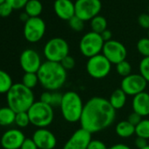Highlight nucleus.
I'll list each match as a JSON object with an SVG mask.
<instances>
[{
	"label": "nucleus",
	"instance_id": "f257e3e1",
	"mask_svg": "<svg viewBox=\"0 0 149 149\" xmlns=\"http://www.w3.org/2000/svg\"><path fill=\"white\" fill-rule=\"evenodd\" d=\"M115 118L116 110L111 105L108 99L93 97L84 104L80 125L81 128L92 134L111 126Z\"/></svg>",
	"mask_w": 149,
	"mask_h": 149
},
{
	"label": "nucleus",
	"instance_id": "f03ea898",
	"mask_svg": "<svg viewBox=\"0 0 149 149\" xmlns=\"http://www.w3.org/2000/svg\"><path fill=\"white\" fill-rule=\"evenodd\" d=\"M40 84L48 91H57L67 81V70L59 62L46 61L37 72Z\"/></svg>",
	"mask_w": 149,
	"mask_h": 149
},
{
	"label": "nucleus",
	"instance_id": "7ed1b4c3",
	"mask_svg": "<svg viewBox=\"0 0 149 149\" xmlns=\"http://www.w3.org/2000/svg\"><path fill=\"white\" fill-rule=\"evenodd\" d=\"M7 106L16 113L27 111L34 104V94L24 84H14L6 94Z\"/></svg>",
	"mask_w": 149,
	"mask_h": 149
},
{
	"label": "nucleus",
	"instance_id": "20e7f679",
	"mask_svg": "<svg viewBox=\"0 0 149 149\" xmlns=\"http://www.w3.org/2000/svg\"><path fill=\"white\" fill-rule=\"evenodd\" d=\"M84 104L81 96L76 91H67L62 96L60 110L62 118L68 123L80 122Z\"/></svg>",
	"mask_w": 149,
	"mask_h": 149
},
{
	"label": "nucleus",
	"instance_id": "39448f33",
	"mask_svg": "<svg viewBox=\"0 0 149 149\" xmlns=\"http://www.w3.org/2000/svg\"><path fill=\"white\" fill-rule=\"evenodd\" d=\"M30 123L38 128H46L50 125L54 118V107L41 101H36L27 111Z\"/></svg>",
	"mask_w": 149,
	"mask_h": 149
},
{
	"label": "nucleus",
	"instance_id": "423d86ee",
	"mask_svg": "<svg viewBox=\"0 0 149 149\" xmlns=\"http://www.w3.org/2000/svg\"><path fill=\"white\" fill-rule=\"evenodd\" d=\"M43 54L47 61L61 63L65 57L69 55L68 43L62 38H53L45 44Z\"/></svg>",
	"mask_w": 149,
	"mask_h": 149
},
{
	"label": "nucleus",
	"instance_id": "0eeeda50",
	"mask_svg": "<svg viewBox=\"0 0 149 149\" xmlns=\"http://www.w3.org/2000/svg\"><path fill=\"white\" fill-rule=\"evenodd\" d=\"M112 64L103 54H99L88 59L86 63V71L93 79H104L109 76L111 71Z\"/></svg>",
	"mask_w": 149,
	"mask_h": 149
},
{
	"label": "nucleus",
	"instance_id": "6e6552de",
	"mask_svg": "<svg viewBox=\"0 0 149 149\" xmlns=\"http://www.w3.org/2000/svg\"><path fill=\"white\" fill-rule=\"evenodd\" d=\"M104 45V41L101 34L91 31L85 33L82 37L79 43V49L81 54L84 57H87L89 59L91 57L102 54Z\"/></svg>",
	"mask_w": 149,
	"mask_h": 149
},
{
	"label": "nucleus",
	"instance_id": "1a4fd4ad",
	"mask_svg": "<svg viewBox=\"0 0 149 149\" xmlns=\"http://www.w3.org/2000/svg\"><path fill=\"white\" fill-rule=\"evenodd\" d=\"M76 16L82 20L91 21L93 18L99 15L102 9L100 0H77L74 3Z\"/></svg>",
	"mask_w": 149,
	"mask_h": 149
},
{
	"label": "nucleus",
	"instance_id": "9d476101",
	"mask_svg": "<svg viewBox=\"0 0 149 149\" xmlns=\"http://www.w3.org/2000/svg\"><path fill=\"white\" fill-rule=\"evenodd\" d=\"M147 82L144 79L141 74H131L129 76L124 77L120 84V89L127 95L134 97L144 91H146Z\"/></svg>",
	"mask_w": 149,
	"mask_h": 149
},
{
	"label": "nucleus",
	"instance_id": "9b49d317",
	"mask_svg": "<svg viewBox=\"0 0 149 149\" xmlns=\"http://www.w3.org/2000/svg\"><path fill=\"white\" fill-rule=\"evenodd\" d=\"M24 37L30 43L39 42L45 35L46 23L40 18H30L24 26Z\"/></svg>",
	"mask_w": 149,
	"mask_h": 149
},
{
	"label": "nucleus",
	"instance_id": "f8f14e48",
	"mask_svg": "<svg viewBox=\"0 0 149 149\" xmlns=\"http://www.w3.org/2000/svg\"><path fill=\"white\" fill-rule=\"evenodd\" d=\"M102 54L109 60L111 64H118L125 61L127 57V49L123 43L116 40L104 42Z\"/></svg>",
	"mask_w": 149,
	"mask_h": 149
},
{
	"label": "nucleus",
	"instance_id": "ddd939ff",
	"mask_svg": "<svg viewBox=\"0 0 149 149\" xmlns=\"http://www.w3.org/2000/svg\"><path fill=\"white\" fill-rule=\"evenodd\" d=\"M19 64L25 73H37L42 64L40 55L32 48L25 49L19 56Z\"/></svg>",
	"mask_w": 149,
	"mask_h": 149
},
{
	"label": "nucleus",
	"instance_id": "4468645a",
	"mask_svg": "<svg viewBox=\"0 0 149 149\" xmlns=\"http://www.w3.org/2000/svg\"><path fill=\"white\" fill-rule=\"evenodd\" d=\"M92 139V134L79 128L74 132L64 144L62 149H88L89 143Z\"/></svg>",
	"mask_w": 149,
	"mask_h": 149
},
{
	"label": "nucleus",
	"instance_id": "2eb2a0df",
	"mask_svg": "<svg viewBox=\"0 0 149 149\" xmlns=\"http://www.w3.org/2000/svg\"><path fill=\"white\" fill-rule=\"evenodd\" d=\"M26 139V138L21 130L13 128L3 133L0 143L4 149H20Z\"/></svg>",
	"mask_w": 149,
	"mask_h": 149
},
{
	"label": "nucleus",
	"instance_id": "dca6fc26",
	"mask_svg": "<svg viewBox=\"0 0 149 149\" xmlns=\"http://www.w3.org/2000/svg\"><path fill=\"white\" fill-rule=\"evenodd\" d=\"M32 139L39 149H54L57 145L55 135L47 128H38L33 132Z\"/></svg>",
	"mask_w": 149,
	"mask_h": 149
},
{
	"label": "nucleus",
	"instance_id": "f3484780",
	"mask_svg": "<svg viewBox=\"0 0 149 149\" xmlns=\"http://www.w3.org/2000/svg\"><path fill=\"white\" fill-rule=\"evenodd\" d=\"M54 11L58 18L68 21L76 16L74 3L72 0H55L54 3Z\"/></svg>",
	"mask_w": 149,
	"mask_h": 149
},
{
	"label": "nucleus",
	"instance_id": "a211bd4d",
	"mask_svg": "<svg viewBox=\"0 0 149 149\" xmlns=\"http://www.w3.org/2000/svg\"><path fill=\"white\" fill-rule=\"evenodd\" d=\"M132 111L142 118L149 116V92L144 91L132 97Z\"/></svg>",
	"mask_w": 149,
	"mask_h": 149
},
{
	"label": "nucleus",
	"instance_id": "6ab92c4d",
	"mask_svg": "<svg viewBox=\"0 0 149 149\" xmlns=\"http://www.w3.org/2000/svg\"><path fill=\"white\" fill-rule=\"evenodd\" d=\"M127 95L119 88L115 90L110 96L108 101L111 105L117 111L124 108L127 102Z\"/></svg>",
	"mask_w": 149,
	"mask_h": 149
},
{
	"label": "nucleus",
	"instance_id": "aec40b11",
	"mask_svg": "<svg viewBox=\"0 0 149 149\" xmlns=\"http://www.w3.org/2000/svg\"><path fill=\"white\" fill-rule=\"evenodd\" d=\"M115 132L118 137L127 139L135 134V126L127 120H121L116 125Z\"/></svg>",
	"mask_w": 149,
	"mask_h": 149
},
{
	"label": "nucleus",
	"instance_id": "412c9836",
	"mask_svg": "<svg viewBox=\"0 0 149 149\" xmlns=\"http://www.w3.org/2000/svg\"><path fill=\"white\" fill-rule=\"evenodd\" d=\"M16 112L8 106L0 108V126H8L15 122Z\"/></svg>",
	"mask_w": 149,
	"mask_h": 149
},
{
	"label": "nucleus",
	"instance_id": "4be33fe9",
	"mask_svg": "<svg viewBox=\"0 0 149 149\" xmlns=\"http://www.w3.org/2000/svg\"><path fill=\"white\" fill-rule=\"evenodd\" d=\"M25 13L30 18L40 17L43 11V6L40 0H29L25 6Z\"/></svg>",
	"mask_w": 149,
	"mask_h": 149
},
{
	"label": "nucleus",
	"instance_id": "5701e85b",
	"mask_svg": "<svg viewBox=\"0 0 149 149\" xmlns=\"http://www.w3.org/2000/svg\"><path fill=\"white\" fill-rule=\"evenodd\" d=\"M13 84L10 74L6 71L0 69V94H7Z\"/></svg>",
	"mask_w": 149,
	"mask_h": 149
},
{
	"label": "nucleus",
	"instance_id": "b1692460",
	"mask_svg": "<svg viewBox=\"0 0 149 149\" xmlns=\"http://www.w3.org/2000/svg\"><path fill=\"white\" fill-rule=\"evenodd\" d=\"M91 31L101 34L107 29V20L104 16L97 15L91 20Z\"/></svg>",
	"mask_w": 149,
	"mask_h": 149
},
{
	"label": "nucleus",
	"instance_id": "393cba45",
	"mask_svg": "<svg viewBox=\"0 0 149 149\" xmlns=\"http://www.w3.org/2000/svg\"><path fill=\"white\" fill-rule=\"evenodd\" d=\"M135 134L146 139H149V119L142 118V120L135 126Z\"/></svg>",
	"mask_w": 149,
	"mask_h": 149
},
{
	"label": "nucleus",
	"instance_id": "a878e982",
	"mask_svg": "<svg viewBox=\"0 0 149 149\" xmlns=\"http://www.w3.org/2000/svg\"><path fill=\"white\" fill-rule=\"evenodd\" d=\"M21 84L30 90L35 88L38 85V84H40L37 73H25L22 77Z\"/></svg>",
	"mask_w": 149,
	"mask_h": 149
},
{
	"label": "nucleus",
	"instance_id": "bb28decb",
	"mask_svg": "<svg viewBox=\"0 0 149 149\" xmlns=\"http://www.w3.org/2000/svg\"><path fill=\"white\" fill-rule=\"evenodd\" d=\"M132 70V65L126 60L123 61H121L116 65V72L118 73V76L122 77L123 78L129 76V74H131Z\"/></svg>",
	"mask_w": 149,
	"mask_h": 149
},
{
	"label": "nucleus",
	"instance_id": "cd10ccee",
	"mask_svg": "<svg viewBox=\"0 0 149 149\" xmlns=\"http://www.w3.org/2000/svg\"><path fill=\"white\" fill-rule=\"evenodd\" d=\"M14 124L19 128H25V127L28 126V125L31 123H30V118H29L27 111H22V112L16 113Z\"/></svg>",
	"mask_w": 149,
	"mask_h": 149
},
{
	"label": "nucleus",
	"instance_id": "c85d7f7f",
	"mask_svg": "<svg viewBox=\"0 0 149 149\" xmlns=\"http://www.w3.org/2000/svg\"><path fill=\"white\" fill-rule=\"evenodd\" d=\"M139 72L149 84V56L143 57L139 64Z\"/></svg>",
	"mask_w": 149,
	"mask_h": 149
},
{
	"label": "nucleus",
	"instance_id": "c756f323",
	"mask_svg": "<svg viewBox=\"0 0 149 149\" xmlns=\"http://www.w3.org/2000/svg\"><path fill=\"white\" fill-rule=\"evenodd\" d=\"M138 52L144 57L149 56V38H142L137 43Z\"/></svg>",
	"mask_w": 149,
	"mask_h": 149
},
{
	"label": "nucleus",
	"instance_id": "7c9ffc66",
	"mask_svg": "<svg viewBox=\"0 0 149 149\" xmlns=\"http://www.w3.org/2000/svg\"><path fill=\"white\" fill-rule=\"evenodd\" d=\"M68 25L72 30L76 32H81L84 28V21L77 16L73 17L71 19L68 20Z\"/></svg>",
	"mask_w": 149,
	"mask_h": 149
},
{
	"label": "nucleus",
	"instance_id": "2f4dec72",
	"mask_svg": "<svg viewBox=\"0 0 149 149\" xmlns=\"http://www.w3.org/2000/svg\"><path fill=\"white\" fill-rule=\"evenodd\" d=\"M61 64L68 71V70H71L74 68V66H76V61H74V57H72L71 55H68L61 61Z\"/></svg>",
	"mask_w": 149,
	"mask_h": 149
},
{
	"label": "nucleus",
	"instance_id": "473e14b6",
	"mask_svg": "<svg viewBox=\"0 0 149 149\" xmlns=\"http://www.w3.org/2000/svg\"><path fill=\"white\" fill-rule=\"evenodd\" d=\"M29 0H6V3L11 6L13 10H19L25 8Z\"/></svg>",
	"mask_w": 149,
	"mask_h": 149
},
{
	"label": "nucleus",
	"instance_id": "72a5a7b5",
	"mask_svg": "<svg viewBox=\"0 0 149 149\" xmlns=\"http://www.w3.org/2000/svg\"><path fill=\"white\" fill-rule=\"evenodd\" d=\"M88 149H109L106 144L100 139H91L89 143Z\"/></svg>",
	"mask_w": 149,
	"mask_h": 149
},
{
	"label": "nucleus",
	"instance_id": "f704fd0d",
	"mask_svg": "<svg viewBox=\"0 0 149 149\" xmlns=\"http://www.w3.org/2000/svg\"><path fill=\"white\" fill-rule=\"evenodd\" d=\"M63 94L58 92V91H53L52 92V101H51V106L52 107H60L61 100H62Z\"/></svg>",
	"mask_w": 149,
	"mask_h": 149
},
{
	"label": "nucleus",
	"instance_id": "c9c22d12",
	"mask_svg": "<svg viewBox=\"0 0 149 149\" xmlns=\"http://www.w3.org/2000/svg\"><path fill=\"white\" fill-rule=\"evenodd\" d=\"M13 11V9L6 2H5L2 5H0V16L3 17V18L10 16L12 14Z\"/></svg>",
	"mask_w": 149,
	"mask_h": 149
},
{
	"label": "nucleus",
	"instance_id": "e433bc0d",
	"mask_svg": "<svg viewBox=\"0 0 149 149\" xmlns=\"http://www.w3.org/2000/svg\"><path fill=\"white\" fill-rule=\"evenodd\" d=\"M139 25L145 29H149V15L147 13H144L139 16L138 18Z\"/></svg>",
	"mask_w": 149,
	"mask_h": 149
},
{
	"label": "nucleus",
	"instance_id": "4c0bfd02",
	"mask_svg": "<svg viewBox=\"0 0 149 149\" xmlns=\"http://www.w3.org/2000/svg\"><path fill=\"white\" fill-rule=\"evenodd\" d=\"M129 123H131L132 125H134V126H136L141 120H142V117L141 116H139L138 113H136V112H134V111H132V113H130L129 114V116H128V118H127V119H126Z\"/></svg>",
	"mask_w": 149,
	"mask_h": 149
},
{
	"label": "nucleus",
	"instance_id": "58836bf2",
	"mask_svg": "<svg viewBox=\"0 0 149 149\" xmlns=\"http://www.w3.org/2000/svg\"><path fill=\"white\" fill-rule=\"evenodd\" d=\"M20 149H39V148H38L37 145L35 144V142L33 141V139L26 138L24 140Z\"/></svg>",
	"mask_w": 149,
	"mask_h": 149
},
{
	"label": "nucleus",
	"instance_id": "ea45409f",
	"mask_svg": "<svg viewBox=\"0 0 149 149\" xmlns=\"http://www.w3.org/2000/svg\"><path fill=\"white\" fill-rule=\"evenodd\" d=\"M40 101H41V102H43V103H45V104H50V105H51V101H52V91H44V92L40 95Z\"/></svg>",
	"mask_w": 149,
	"mask_h": 149
},
{
	"label": "nucleus",
	"instance_id": "a19ab883",
	"mask_svg": "<svg viewBox=\"0 0 149 149\" xmlns=\"http://www.w3.org/2000/svg\"><path fill=\"white\" fill-rule=\"evenodd\" d=\"M134 144H135V146H136L138 149H142V148H144L145 146H146L148 145L147 139H143V138H140V137H137V138L135 139Z\"/></svg>",
	"mask_w": 149,
	"mask_h": 149
},
{
	"label": "nucleus",
	"instance_id": "79ce46f5",
	"mask_svg": "<svg viewBox=\"0 0 149 149\" xmlns=\"http://www.w3.org/2000/svg\"><path fill=\"white\" fill-rule=\"evenodd\" d=\"M101 36H102V38H103V40H104V42H107V41L112 40V39H111V38H112V33H111V32L110 30H108V29H106L105 31H104V32L101 33Z\"/></svg>",
	"mask_w": 149,
	"mask_h": 149
},
{
	"label": "nucleus",
	"instance_id": "37998d69",
	"mask_svg": "<svg viewBox=\"0 0 149 149\" xmlns=\"http://www.w3.org/2000/svg\"><path fill=\"white\" fill-rule=\"evenodd\" d=\"M109 149H132V148H131L129 146H127L125 144L118 143V144H114L111 146H110Z\"/></svg>",
	"mask_w": 149,
	"mask_h": 149
},
{
	"label": "nucleus",
	"instance_id": "c03bdc74",
	"mask_svg": "<svg viewBox=\"0 0 149 149\" xmlns=\"http://www.w3.org/2000/svg\"><path fill=\"white\" fill-rule=\"evenodd\" d=\"M19 18H20V19H21L23 22H25V23H26V21H27V20L30 19V17H29V16H28V15H27V14H26L25 12H24V13H22L20 14Z\"/></svg>",
	"mask_w": 149,
	"mask_h": 149
},
{
	"label": "nucleus",
	"instance_id": "a18cd8bd",
	"mask_svg": "<svg viewBox=\"0 0 149 149\" xmlns=\"http://www.w3.org/2000/svg\"><path fill=\"white\" fill-rule=\"evenodd\" d=\"M6 1V0H0V5H2V4H4L5 2Z\"/></svg>",
	"mask_w": 149,
	"mask_h": 149
},
{
	"label": "nucleus",
	"instance_id": "49530a36",
	"mask_svg": "<svg viewBox=\"0 0 149 149\" xmlns=\"http://www.w3.org/2000/svg\"><path fill=\"white\" fill-rule=\"evenodd\" d=\"M142 149H149V144H148V145H147L146 146H145L144 148H142Z\"/></svg>",
	"mask_w": 149,
	"mask_h": 149
},
{
	"label": "nucleus",
	"instance_id": "de8ad7c7",
	"mask_svg": "<svg viewBox=\"0 0 149 149\" xmlns=\"http://www.w3.org/2000/svg\"><path fill=\"white\" fill-rule=\"evenodd\" d=\"M147 12H148V13H147V14L149 15V5H148V8H147Z\"/></svg>",
	"mask_w": 149,
	"mask_h": 149
},
{
	"label": "nucleus",
	"instance_id": "09e8293b",
	"mask_svg": "<svg viewBox=\"0 0 149 149\" xmlns=\"http://www.w3.org/2000/svg\"><path fill=\"white\" fill-rule=\"evenodd\" d=\"M148 38H149V29H148Z\"/></svg>",
	"mask_w": 149,
	"mask_h": 149
},
{
	"label": "nucleus",
	"instance_id": "8fccbe9b",
	"mask_svg": "<svg viewBox=\"0 0 149 149\" xmlns=\"http://www.w3.org/2000/svg\"><path fill=\"white\" fill-rule=\"evenodd\" d=\"M72 1H73V0H72ZM76 1H77V0H76Z\"/></svg>",
	"mask_w": 149,
	"mask_h": 149
},
{
	"label": "nucleus",
	"instance_id": "3c124183",
	"mask_svg": "<svg viewBox=\"0 0 149 149\" xmlns=\"http://www.w3.org/2000/svg\"><path fill=\"white\" fill-rule=\"evenodd\" d=\"M0 127H1V126H0Z\"/></svg>",
	"mask_w": 149,
	"mask_h": 149
}]
</instances>
